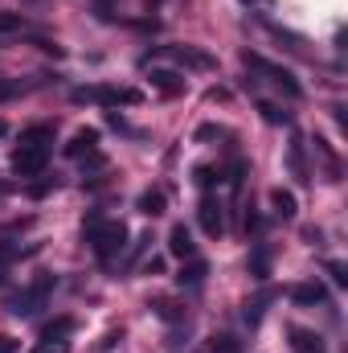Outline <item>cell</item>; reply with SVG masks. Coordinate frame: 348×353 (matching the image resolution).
Returning a JSON list of instances; mask_svg holds the SVG:
<instances>
[{
	"label": "cell",
	"mask_w": 348,
	"mask_h": 353,
	"mask_svg": "<svg viewBox=\"0 0 348 353\" xmlns=\"http://www.w3.org/2000/svg\"><path fill=\"white\" fill-rule=\"evenodd\" d=\"M83 243L94 251L98 263H111V259L127 247V226H123L119 218H98V214H90L87 222H83Z\"/></svg>",
	"instance_id": "1"
},
{
	"label": "cell",
	"mask_w": 348,
	"mask_h": 353,
	"mask_svg": "<svg viewBox=\"0 0 348 353\" xmlns=\"http://www.w3.org/2000/svg\"><path fill=\"white\" fill-rule=\"evenodd\" d=\"M54 288H58V279H54L50 271H45V275H37L29 288H21L17 296H8V312H12V316H33V312L50 300V292H54Z\"/></svg>",
	"instance_id": "2"
},
{
	"label": "cell",
	"mask_w": 348,
	"mask_h": 353,
	"mask_svg": "<svg viewBox=\"0 0 348 353\" xmlns=\"http://www.w3.org/2000/svg\"><path fill=\"white\" fill-rule=\"evenodd\" d=\"M242 62H246L250 70H259V74H266V79H270L274 87L283 90L287 99H303V87H299V79H295V74H291L287 66H279V62H270V58H262V54H250V50L242 54Z\"/></svg>",
	"instance_id": "3"
},
{
	"label": "cell",
	"mask_w": 348,
	"mask_h": 353,
	"mask_svg": "<svg viewBox=\"0 0 348 353\" xmlns=\"http://www.w3.org/2000/svg\"><path fill=\"white\" fill-rule=\"evenodd\" d=\"M70 99H74V103H102V107H119V103H140V90H131V87H78Z\"/></svg>",
	"instance_id": "4"
},
{
	"label": "cell",
	"mask_w": 348,
	"mask_h": 353,
	"mask_svg": "<svg viewBox=\"0 0 348 353\" xmlns=\"http://www.w3.org/2000/svg\"><path fill=\"white\" fill-rule=\"evenodd\" d=\"M50 165V148H17L12 152V173L17 176H41Z\"/></svg>",
	"instance_id": "5"
},
{
	"label": "cell",
	"mask_w": 348,
	"mask_h": 353,
	"mask_svg": "<svg viewBox=\"0 0 348 353\" xmlns=\"http://www.w3.org/2000/svg\"><path fill=\"white\" fill-rule=\"evenodd\" d=\"M197 222H201V230H205L209 239L226 234V210H221V201H217V197H201V205H197Z\"/></svg>",
	"instance_id": "6"
},
{
	"label": "cell",
	"mask_w": 348,
	"mask_h": 353,
	"mask_svg": "<svg viewBox=\"0 0 348 353\" xmlns=\"http://www.w3.org/2000/svg\"><path fill=\"white\" fill-rule=\"evenodd\" d=\"M168 58H173L176 66H184V70H213L217 62L205 54V50H197V46H168Z\"/></svg>",
	"instance_id": "7"
},
{
	"label": "cell",
	"mask_w": 348,
	"mask_h": 353,
	"mask_svg": "<svg viewBox=\"0 0 348 353\" xmlns=\"http://www.w3.org/2000/svg\"><path fill=\"white\" fill-rule=\"evenodd\" d=\"M287 337H291V353H328L324 337H320V333H312V329H303V325H291V329H287Z\"/></svg>",
	"instance_id": "8"
},
{
	"label": "cell",
	"mask_w": 348,
	"mask_h": 353,
	"mask_svg": "<svg viewBox=\"0 0 348 353\" xmlns=\"http://www.w3.org/2000/svg\"><path fill=\"white\" fill-rule=\"evenodd\" d=\"M291 300H295L299 308H316V304H324V300H328V288H324L320 279H303V283H295V288H291Z\"/></svg>",
	"instance_id": "9"
},
{
	"label": "cell",
	"mask_w": 348,
	"mask_h": 353,
	"mask_svg": "<svg viewBox=\"0 0 348 353\" xmlns=\"http://www.w3.org/2000/svg\"><path fill=\"white\" fill-rule=\"evenodd\" d=\"M168 255L173 259H197V243H193V234H188L184 222H176L173 230H168Z\"/></svg>",
	"instance_id": "10"
},
{
	"label": "cell",
	"mask_w": 348,
	"mask_h": 353,
	"mask_svg": "<svg viewBox=\"0 0 348 353\" xmlns=\"http://www.w3.org/2000/svg\"><path fill=\"white\" fill-rule=\"evenodd\" d=\"M135 210H140L144 218H160V214L168 210V197H164V189H144V193L135 197Z\"/></svg>",
	"instance_id": "11"
},
{
	"label": "cell",
	"mask_w": 348,
	"mask_h": 353,
	"mask_svg": "<svg viewBox=\"0 0 348 353\" xmlns=\"http://www.w3.org/2000/svg\"><path fill=\"white\" fill-rule=\"evenodd\" d=\"M54 144V123H33L21 132V148H50Z\"/></svg>",
	"instance_id": "12"
},
{
	"label": "cell",
	"mask_w": 348,
	"mask_h": 353,
	"mask_svg": "<svg viewBox=\"0 0 348 353\" xmlns=\"http://www.w3.org/2000/svg\"><path fill=\"white\" fill-rule=\"evenodd\" d=\"M152 87L160 90V94H168V99H173V94H184V90H188V83H184L176 70H152Z\"/></svg>",
	"instance_id": "13"
},
{
	"label": "cell",
	"mask_w": 348,
	"mask_h": 353,
	"mask_svg": "<svg viewBox=\"0 0 348 353\" xmlns=\"http://www.w3.org/2000/svg\"><path fill=\"white\" fill-rule=\"evenodd\" d=\"M74 316H58V321H50V325H41V341H70L74 337Z\"/></svg>",
	"instance_id": "14"
},
{
	"label": "cell",
	"mask_w": 348,
	"mask_h": 353,
	"mask_svg": "<svg viewBox=\"0 0 348 353\" xmlns=\"http://www.w3.org/2000/svg\"><path fill=\"white\" fill-rule=\"evenodd\" d=\"M98 148V128H78L74 140L66 144V157H83V152H94Z\"/></svg>",
	"instance_id": "15"
},
{
	"label": "cell",
	"mask_w": 348,
	"mask_h": 353,
	"mask_svg": "<svg viewBox=\"0 0 348 353\" xmlns=\"http://www.w3.org/2000/svg\"><path fill=\"white\" fill-rule=\"evenodd\" d=\"M205 275H209V263H205V259H184L180 275H176V283H180V288H197Z\"/></svg>",
	"instance_id": "16"
},
{
	"label": "cell",
	"mask_w": 348,
	"mask_h": 353,
	"mask_svg": "<svg viewBox=\"0 0 348 353\" xmlns=\"http://www.w3.org/2000/svg\"><path fill=\"white\" fill-rule=\"evenodd\" d=\"M270 210H274L279 218H295L299 201H295V193H291V189H270Z\"/></svg>",
	"instance_id": "17"
},
{
	"label": "cell",
	"mask_w": 348,
	"mask_h": 353,
	"mask_svg": "<svg viewBox=\"0 0 348 353\" xmlns=\"http://www.w3.org/2000/svg\"><path fill=\"white\" fill-rule=\"evenodd\" d=\"M250 275H254V279H266V275H270V247H266V243H259L254 255H250Z\"/></svg>",
	"instance_id": "18"
},
{
	"label": "cell",
	"mask_w": 348,
	"mask_h": 353,
	"mask_svg": "<svg viewBox=\"0 0 348 353\" xmlns=\"http://www.w3.org/2000/svg\"><path fill=\"white\" fill-rule=\"evenodd\" d=\"M193 181H197L201 189H213V185H221V181H226V173H221V169H213V165H197V169H193Z\"/></svg>",
	"instance_id": "19"
},
{
	"label": "cell",
	"mask_w": 348,
	"mask_h": 353,
	"mask_svg": "<svg viewBox=\"0 0 348 353\" xmlns=\"http://www.w3.org/2000/svg\"><path fill=\"white\" fill-rule=\"evenodd\" d=\"M259 111H262V119H266V123H283V128L291 123V111H283L279 103H266V99H262V103H259Z\"/></svg>",
	"instance_id": "20"
},
{
	"label": "cell",
	"mask_w": 348,
	"mask_h": 353,
	"mask_svg": "<svg viewBox=\"0 0 348 353\" xmlns=\"http://www.w3.org/2000/svg\"><path fill=\"white\" fill-rule=\"evenodd\" d=\"M209 353H242V341H238V337H230V333H221V337H213V341H209Z\"/></svg>",
	"instance_id": "21"
},
{
	"label": "cell",
	"mask_w": 348,
	"mask_h": 353,
	"mask_svg": "<svg viewBox=\"0 0 348 353\" xmlns=\"http://www.w3.org/2000/svg\"><path fill=\"white\" fill-rule=\"evenodd\" d=\"M266 300H270V292H262L259 300H250V304H246V325H259V321H262V308H266Z\"/></svg>",
	"instance_id": "22"
},
{
	"label": "cell",
	"mask_w": 348,
	"mask_h": 353,
	"mask_svg": "<svg viewBox=\"0 0 348 353\" xmlns=\"http://www.w3.org/2000/svg\"><path fill=\"white\" fill-rule=\"evenodd\" d=\"M291 169H295L299 181H307V169H303V144H299V140L291 144Z\"/></svg>",
	"instance_id": "23"
},
{
	"label": "cell",
	"mask_w": 348,
	"mask_h": 353,
	"mask_svg": "<svg viewBox=\"0 0 348 353\" xmlns=\"http://www.w3.org/2000/svg\"><path fill=\"white\" fill-rule=\"evenodd\" d=\"M152 312H156L160 321H180V312H176V304H168V300H156V304H152Z\"/></svg>",
	"instance_id": "24"
},
{
	"label": "cell",
	"mask_w": 348,
	"mask_h": 353,
	"mask_svg": "<svg viewBox=\"0 0 348 353\" xmlns=\"http://www.w3.org/2000/svg\"><path fill=\"white\" fill-rule=\"evenodd\" d=\"M21 29V12H4L0 8V33H17Z\"/></svg>",
	"instance_id": "25"
},
{
	"label": "cell",
	"mask_w": 348,
	"mask_h": 353,
	"mask_svg": "<svg viewBox=\"0 0 348 353\" xmlns=\"http://www.w3.org/2000/svg\"><path fill=\"white\" fill-rule=\"evenodd\" d=\"M12 259H21V247H17V243H4V239H0V267H8Z\"/></svg>",
	"instance_id": "26"
},
{
	"label": "cell",
	"mask_w": 348,
	"mask_h": 353,
	"mask_svg": "<svg viewBox=\"0 0 348 353\" xmlns=\"http://www.w3.org/2000/svg\"><path fill=\"white\" fill-rule=\"evenodd\" d=\"M33 353H70V341H41Z\"/></svg>",
	"instance_id": "27"
},
{
	"label": "cell",
	"mask_w": 348,
	"mask_h": 353,
	"mask_svg": "<svg viewBox=\"0 0 348 353\" xmlns=\"http://www.w3.org/2000/svg\"><path fill=\"white\" fill-rule=\"evenodd\" d=\"M213 136H226V128H217V123H201L197 128V140H213Z\"/></svg>",
	"instance_id": "28"
},
{
	"label": "cell",
	"mask_w": 348,
	"mask_h": 353,
	"mask_svg": "<svg viewBox=\"0 0 348 353\" xmlns=\"http://www.w3.org/2000/svg\"><path fill=\"white\" fill-rule=\"evenodd\" d=\"M119 341H123V333H107V337L98 341V353H111L115 345H119Z\"/></svg>",
	"instance_id": "29"
},
{
	"label": "cell",
	"mask_w": 348,
	"mask_h": 353,
	"mask_svg": "<svg viewBox=\"0 0 348 353\" xmlns=\"http://www.w3.org/2000/svg\"><path fill=\"white\" fill-rule=\"evenodd\" d=\"M328 271H332V279H336L340 288H348V271H345V263H328Z\"/></svg>",
	"instance_id": "30"
},
{
	"label": "cell",
	"mask_w": 348,
	"mask_h": 353,
	"mask_svg": "<svg viewBox=\"0 0 348 353\" xmlns=\"http://www.w3.org/2000/svg\"><path fill=\"white\" fill-rule=\"evenodd\" d=\"M17 350H21V341L8 337V333H0V353H17Z\"/></svg>",
	"instance_id": "31"
},
{
	"label": "cell",
	"mask_w": 348,
	"mask_h": 353,
	"mask_svg": "<svg viewBox=\"0 0 348 353\" xmlns=\"http://www.w3.org/2000/svg\"><path fill=\"white\" fill-rule=\"evenodd\" d=\"M21 83H0V99H17V94H21Z\"/></svg>",
	"instance_id": "32"
},
{
	"label": "cell",
	"mask_w": 348,
	"mask_h": 353,
	"mask_svg": "<svg viewBox=\"0 0 348 353\" xmlns=\"http://www.w3.org/2000/svg\"><path fill=\"white\" fill-rule=\"evenodd\" d=\"M332 115H336V128H340V132H345V128H348V115H345V103H336V107H332Z\"/></svg>",
	"instance_id": "33"
},
{
	"label": "cell",
	"mask_w": 348,
	"mask_h": 353,
	"mask_svg": "<svg viewBox=\"0 0 348 353\" xmlns=\"http://www.w3.org/2000/svg\"><path fill=\"white\" fill-rule=\"evenodd\" d=\"M50 189H54V181H41V185H33V189H29V193H33V197H45V193H50Z\"/></svg>",
	"instance_id": "34"
},
{
	"label": "cell",
	"mask_w": 348,
	"mask_h": 353,
	"mask_svg": "<svg viewBox=\"0 0 348 353\" xmlns=\"http://www.w3.org/2000/svg\"><path fill=\"white\" fill-rule=\"evenodd\" d=\"M164 271V259H148V275H160Z\"/></svg>",
	"instance_id": "35"
},
{
	"label": "cell",
	"mask_w": 348,
	"mask_h": 353,
	"mask_svg": "<svg viewBox=\"0 0 348 353\" xmlns=\"http://www.w3.org/2000/svg\"><path fill=\"white\" fill-rule=\"evenodd\" d=\"M242 4H274V0H242Z\"/></svg>",
	"instance_id": "36"
},
{
	"label": "cell",
	"mask_w": 348,
	"mask_h": 353,
	"mask_svg": "<svg viewBox=\"0 0 348 353\" xmlns=\"http://www.w3.org/2000/svg\"><path fill=\"white\" fill-rule=\"evenodd\" d=\"M160 4H164V0H148V8H160Z\"/></svg>",
	"instance_id": "37"
},
{
	"label": "cell",
	"mask_w": 348,
	"mask_h": 353,
	"mask_svg": "<svg viewBox=\"0 0 348 353\" xmlns=\"http://www.w3.org/2000/svg\"><path fill=\"white\" fill-rule=\"evenodd\" d=\"M4 132H8V123H4V119H0V136H4Z\"/></svg>",
	"instance_id": "38"
},
{
	"label": "cell",
	"mask_w": 348,
	"mask_h": 353,
	"mask_svg": "<svg viewBox=\"0 0 348 353\" xmlns=\"http://www.w3.org/2000/svg\"><path fill=\"white\" fill-rule=\"evenodd\" d=\"M0 279H4V267H0Z\"/></svg>",
	"instance_id": "39"
}]
</instances>
